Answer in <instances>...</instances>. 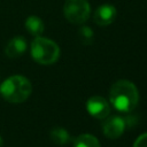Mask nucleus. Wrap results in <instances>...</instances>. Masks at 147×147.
<instances>
[{"label": "nucleus", "mask_w": 147, "mask_h": 147, "mask_svg": "<svg viewBox=\"0 0 147 147\" xmlns=\"http://www.w3.org/2000/svg\"><path fill=\"white\" fill-rule=\"evenodd\" d=\"M1 145H2V139H1V137H0V147H1Z\"/></svg>", "instance_id": "4468645a"}, {"label": "nucleus", "mask_w": 147, "mask_h": 147, "mask_svg": "<svg viewBox=\"0 0 147 147\" xmlns=\"http://www.w3.org/2000/svg\"><path fill=\"white\" fill-rule=\"evenodd\" d=\"M32 92L30 80L23 76L15 75L7 78L0 86V94L13 103H21L25 101Z\"/></svg>", "instance_id": "f03ea898"}, {"label": "nucleus", "mask_w": 147, "mask_h": 147, "mask_svg": "<svg viewBox=\"0 0 147 147\" xmlns=\"http://www.w3.org/2000/svg\"><path fill=\"white\" fill-rule=\"evenodd\" d=\"M116 16L117 10L111 3H103L95 9L93 14V20L98 25L107 26L115 21Z\"/></svg>", "instance_id": "423d86ee"}, {"label": "nucleus", "mask_w": 147, "mask_h": 147, "mask_svg": "<svg viewBox=\"0 0 147 147\" xmlns=\"http://www.w3.org/2000/svg\"><path fill=\"white\" fill-rule=\"evenodd\" d=\"M51 139L57 145H65L70 141L69 132L63 127H54L51 130Z\"/></svg>", "instance_id": "9b49d317"}, {"label": "nucleus", "mask_w": 147, "mask_h": 147, "mask_svg": "<svg viewBox=\"0 0 147 147\" xmlns=\"http://www.w3.org/2000/svg\"><path fill=\"white\" fill-rule=\"evenodd\" d=\"M103 134L109 139L119 138L125 130V121L118 116H111L103 122Z\"/></svg>", "instance_id": "0eeeda50"}, {"label": "nucleus", "mask_w": 147, "mask_h": 147, "mask_svg": "<svg viewBox=\"0 0 147 147\" xmlns=\"http://www.w3.org/2000/svg\"><path fill=\"white\" fill-rule=\"evenodd\" d=\"M86 109L91 116H93L98 119H103L110 113V105L105 98L94 95L87 100Z\"/></svg>", "instance_id": "39448f33"}, {"label": "nucleus", "mask_w": 147, "mask_h": 147, "mask_svg": "<svg viewBox=\"0 0 147 147\" xmlns=\"http://www.w3.org/2000/svg\"><path fill=\"white\" fill-rule=\"evenodd\" d=\"M78 36H79V39L82 40V42L85 45H91L94 40L93 30L88 26H82L78 31Z\"/></svg>", "instance_id": "f8f14e48"}, {"label": "nucleus", "mask_w": 147, "mask_h": 147, "mask_svg": "<svg viewBox=\"0 0 147 147\" xmlns=\"http://www.w3.org/2000/svg\"><path fill=\"white\" fill-rule=\"evenodd\" d=\"M91 8L87 0H65L63 5L64 17L72 24H83L90 17Z\"/></svg>", "instance_id": "20e7f679"}, {"label": "nucleus", "mask_w": 147, "mask_h": 147, "mask_svg": "<svg viewBox=\"0 0 147 147\" xmlns=\"http://www.w3.org/2000/svg\"><path fill=\"white\" fill-rule=\"evenodd\" d=\"M74 147H100L99 140L92 134H80L74 140Z\"/></svg>", "instance_id": "9d476101"}, {"label": "nucleus", "mask_w": 147, "mask_h": 147, "mask_svg": "<svg viewBox=\"0 0 147 147\" xmlns=\"http://www.w3.org/2000/svg\"><path fill=\"white\" fill-rule=\"evenodd\" d=\"M109 101L111 106L118 111H132L139 101L138 88L130 80H117L111 85L109 90Z\"/></svg>", "instance_id": "f257e3e1"}, {"label": "nucleus", "mask_w": 147, "mask_h": 147, "mask_svg": "<svg viewBox=\"0 0 147 147\" xmlns=\"http://www.w3.org/2000/svg\"><path fill=\"white\" fill-rule=\"evenodd\" d=\"M133 147H147V132L142 133L137 138V140L133 144Z\"/></svg>", "instance_id": "ddd939ff"}, {"label": "nucleus", "mask_w": 147, "mask_h": 147, "mask_svg": "<svg viewBox=\"0 0 147 147\" xmlns=\"http://www.w3.org/2000/svg\"><path fill=\"white\" fill-rule=\"evenodd\" d=\"M31 56L36 62L48 65L57 61L60 48L55 41L39 36L31 42Z\"/></svg>", "instance_id": "7ed1b4c3"}, {"label": "nucleus", "mask_w": 147, "mask_h": 147, "mask_svg": "<svg viewBox=\"0 0 147 147\" xmlns=\"http://www.w3.org/2000/svg\"><path fill=\"white\" fill-rule=\"evenodd\" d=\"M25 28L29 31V33H31L34 37L41 36V33L45 30V25H44V22L41 21V18H39L38 16H34V15H31L25 20Z\"/></svg>", "instance_id": "1a4fd4ad"}, {"label": "nucleus", "mask_w": 147, "mask_h": 147, "mask_svg": "<svg viewBox=\"0 0 147 147\" xmlns=\"http://www.w3.org/2000/svg\"><path fill=\"white\" fill-rule=\"evenodd\" d=\"M25 51H26V40L20 36L11 38L5 47V53L10 59L21 56Z\"/></svg>", "instance_id": "6e6552de"}]
</instances>
